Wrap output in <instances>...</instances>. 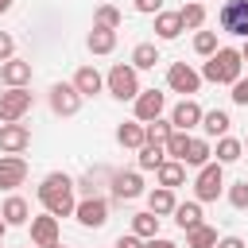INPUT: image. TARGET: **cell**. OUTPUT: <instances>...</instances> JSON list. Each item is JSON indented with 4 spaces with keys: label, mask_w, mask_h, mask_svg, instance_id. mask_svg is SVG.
<instances>
[{
    "label": "cell",
    "mask_w": 248,
    "mask_h": 248,
    "mask_svg": "<svg viewBox=\"0 0 248 248\" xmlns=\"http://www.w3.org/2000/svg\"><path fill=\"white\" fill-rule=\"evenodd\" d=\"M35 198L43 202V209H46V213H54V217H74V205H78V198H74V178H70V174H62V170H50V174L39 182Z\"/></svg>",
    "instance_id": "1"
},
{
    "label": "cell",
    "mask_w": 248,
    "mask_h": 248,
    "mask_svg": "<svg viewBox=\"0 0 248 248\" xmlns=\"http://www.w3.org/2000/svg\"><path fill=\"white\" fill-rule=\"evenodd\" d=\"M240 70H244L240 50H236V46H217V50L209 54L202 78H205V81H217V85H232V81L240 78Z\"/></svg>",
    "instance_id": "2"
},
{
    "label": "cell",
    "mask_w": 248,
    "mask_h": 248,
    "mask_svg": "<svg viewBox=\"0 0 248 248\" xmlns=\"http://www.w3.org/2000/svg\"><path fill=\"white\" fill-rule=\"evenodd\" d=\"M105 89L116 97V101H136L140 93V70L132 62H116L108 74H105Z\"/></svg>",
    "instance_id": "3"
},
{
    "label": "cell",
    "mask_w": 248,
    "mask_h": 248,
    "mask_svg": "<svg viewBox=\"0 0 248 248\" xmlns=\"http://www.w3.org/2000/svg\"><path fill=\"white\" fill-rule=\"evenodd\" d=\"M225 190V167L217 159H209L205 167H198V178H194V198L198 202H217Z\"/></svg>",
    "instance_id": "4"
},
{
    "label": "cell",
    "mask_w": 248,
    "mask_h": 248,
    "mask_svg": "<svg viewBox=\"0 0 248 248\" xmlns=\"http://www.w3.org/2000/svg\"><path fill=\"white\" fill-rule=\"evenodd\" d=\"M31 112V89L27 85H8L0 93V120L12 124V120H23Z\"/></svg>",
    "instance_id": "5"
},
{
    "label": "cell",
    "mask_w": 248,
    "mask_h": 248,
    "mask_svg": "<svg viewBox=\"0 0 248 248\" xmlns=\"http://www.w3.org/2000/svg\"><path fill=\"white\" fill-rule=\"evenodd\" d=\"M217 27L225 35H240L248 39V0H225L217 12Z\"/></svg>",
    "instance_id": "6"
},
{
    "label": "cell",
    "mask_w": 248,
    "mask_h": 248,
    "mask_svg": "<svg viewBox=\"0 0 248 248\" xmlns=\"http://www.w3.org/2000/svg\"><path fill=\"white\" fill-rule=\"evenodd\" d=\"M167 89H170V93H182V97H194V93L202 89V74H198L194 66H186V62H170V70H167Z\"/></svg>",
    "instance_id": "7"
},
{
    "label": "cell",
    "mask_w": 248,
    "mask_h": 248,
    "mask_svg": "<svg viewBox=\"0 0 248 248\" xmlns=\"http://www.w3.org/2000/svg\"><path fill=\"white\" fill-rule=\"evenodd\" d=\"M46 101H50V108H54V116H74L78 108H81V93L74 89V81H54L50 85V93H46Z\"/></svg>",
    "instance_id": "8"
},
{
    "label": "cell",
    "mask_w": 248,
    "mask_h": 248,
    "mask_svg": "<svg viewBox=\"0 0 248 248\" xmlns=\"http://www.w3.org/2000/svg\"><path fill=\"white\" fill-rule=\"evenodd\" d=\"M74 217H78V225H85V229H101V225L108 221V202L97 198V194H89V198H81V202L74 205Z\"/></svg>",
    "instance_id": "9"
},
{
    "label": "cell",
    "mask_w": 248,
    "mask_h": 248,
    "mask_svg": "<svg viewBox=\"0 0 248 248\" xmlns=\"http://www.w3.org/2000/svg\"><path fill=\"white\" fill-rule=\"evenodd\" d=\"M163 108H167V93H159V89H140V93H136V101H132V112H136V120H140V124H147V120L163 116Z\"/></svg>",
    "instance_id": "10"
},
{
    "label": "cell",
    "mask_w": 248,
    "mask_h": 248,
    "mask_svg": "<svg viewBox=\"0 0 248 248\" xmlns=\"http://www.w3.org/2000/svg\"><path fill=\"white\" fill-rule=\"evenodd\" d=\"M27 147H31V128H27V124H19V120L0 124V151H4V155H19V151H27Z\"/></svg>",
    "instance_id": "11"
},
{
    "label": "cell",
    "mask_w": 248,
    "mask_h": 248,
    "mask_svg": "<svg viewBox=\"0 0 248 248\" xmlns=\"http://www.w3.org/2000/svg\"><path fill=\"white\" fill-rule=\"evenodd\" d=\"M198 124H202V105H198L194 97H182V101L170 108V128L190 132V128H198Z\"/></svg>",
    "instance_id": "12"
},
{
    "label": "cell",
    "mask_w": 248,
    "mask_h": 248,
    "mask_svg": "<svg viewBox=\"0 0 248 248\" xmlns=\"http://www.w3.org/2000/svg\"><path fill=\"white\" fill-rule=\"evenodd\" d=\"M27 178V159L23 155H0V190H16Z\"/></svg>",
    "instance_id": "13"
},
{
    "label": "cell",
    "mask_w": 248,
    "mask_h": 248,
    "mask_svg": "<svg viewBox=\"0 0 248 248\" xmlns=\"http://www.w3.org/2000/svg\"><path fill=\"white\" fill-rule=\"evenodd\" d=\"M54 240H58V217H54V213L31 217V244H35V248H50Z\"/></svg>",
    "instance_id": "14"
},
{
    "label": "cell",
    "mask_w": 248,
    "mask_h": 248,
    "mask_svg": "<svg viewBox=\"0 0 248 248\" xmlns=\"http://www.w3.org/2000/svg\"><path fill=\"white\" fill-rule=\"evenodd\" d=\"M112 194H116L120 202L140 198V194H143V178H140V170H116V174H112Z\"/></svg>",
    "instance_id": "15"
},
{
    "label": "cell",
    "mask_w": 248,
    "mask_h": 248,
    "mask_svg": "<svg viewBox=\"0 0 248 248\" xmlns=\"http://www.w3.org/2000/svg\"><path fill=\"white\" fill-rule=\"evenodd\" d=\"M0 217H4V225H8V229H16V225H27V221H31V205H27L19 194H12V198H4V205H0Z\"/></svg>",
    "instance_id": "16"
},
{
    "label": "cell",
    "mask_w": 248,
    "mask_h": 248,
    "mask_svg": "<svg viewBox=\"0 0 248 248\" xmlns=\"http://www.w3.org/2000/svg\"><path fill=\"white\" fill-rule=\"evenodd\" d=\"M0 81L4 85H27L31 81V62H23V58H8V62H0Z\"/></svg>",
    "instance_id": "17"
},
{
    "label": "cell",
    "mask_w": 248,
    "mask_h": 248,
    "mask_svg": "<svg viewBox=\"0 0 248 248\" xmlns=\"http://www.w3.org/2000/svg\"><path fill=\"white\" fill-rule=\"evenodd\" d=\"M74 89H78L81 97H97V93L105 89V78H101V70H97V66H81V70L74 74Z\"/></svg>",
    "instance_id": "18"
},
{
    "label": "cell",
    "mask_w": 248,
    "mask_h": 248,
    "mask_svg": "<svg viewBox=\"0 0 248 248\" xmlns=\"http://www.w3.org/2000/svg\"><path fill=\"white\" fill-rule=\"evenodd\" d=\"M155 178H159V186L174 190V186H182V182H186V163H178V159H163V163H159V170H155Z\"/></svg>",
    "instance_id": "19"
},
{
    "label": "cell",
    "mask_w": 248,
    "mask_h": 248,
    "mask_svg": "<svg viewBox=\"0 0 248 248\" xmlns=\"http://www.w3.org/2000/svg\"><path fill=\"white\" fill-rule=\"evenodd\" d=\"M85 46H89L93 54H112V50H116V31H112V27H97V23H93V31H89Z\"/></svg>",
    "instance_id": "20"
},
{
    "label": "cell",
    "mask_w": 248,
    "mask_h": 248,
    "mask_svg": "<svg viewBox=\"0 0 248 248\" xmlns=\"http://www.w3.org/2000/svg\"><path fill=\"white\" fill-rule=\"evenodd\" d=\"M209 159H213V147H209V140H202V136H190L182 163H186V167H205Z\"/></svg>",
    "instance_id": "21"
},
{
    "label": "cell",
    "mask_w": 248,
    "mask_h": 248,
    "mask_svg": "<svg viewBox=\"0 0 248 248\" xmlns=\"http://www.w3.org/2000/svg\"><path fill=\"white\" fill-rule=\"evenodd\" d=\"M174 190H167V186H155L151 194H147V209L155 213V217H167V213H174Z\"/></svg>",
    "instance_id": "22"
},
{
    "label": "cell",
    "mask_w": 248,
    "mask_h": 248,
    "mask_svg": "<svg viewBox=\"0 0 248 248\" xmlns=\"http://www.w3.org/2000/svg\"><path fill=\"white\" fill-rule=\"evenodd\" d=\"M174 225L186 232V229H194V225H202V202L194 198V202H178L174 205Z\"/></svg>",
    "instance_id": "23"
},
{
    "label": "cell",
    "mask_w": 248,
    "mask_h": 248,
    "mask_svg": "<svg viewBox=\"0 0 248 248\" xmlns=\"http://www.w3.org/2000/svg\"><path fill=\"white\" fill-rule=\"evenodd\" d=\"M116 143L140 151V147H143V124H140V120H124V124L116 128Z\"/></svg>",
    "instance_id": "24"
},
{
    "label": "cell",
    "mask_w": 248,
    "mask_h": 248,
    "mask_svg": "<svg viewBox=\"0 0 248 248\" xmlns=\"http://www.w3.org/2000/svg\"><path fill=\"white\" fill-rule=\"evenodd\" d=\"M155 35H159V39H178V35H182L178 12H155Z\"/></svg>",
    "instance_id": "25"
},
{
    "label": "cell",
    "mask_w": 248,
    "mask_h": 248,
    "mask_svg": "<svg viewBox=\"0 0 248 248\" xmlns=\"http://www.w3.org/2000/svg\"><path fill=\"white\" fill-rule=\"evenodd\" d=\"M229 124H232V120H229L225 108H209V112H202V132H205V136H225Z\"/></svg>",
    "instance_id": "26"
},
{
    "label": "cell",
    "mask_w": 248,
    "mask_h": 248,
    "mask_svg": "<svg viewBox=\"0 0 248 248\" xmlns=\"http://www.w3.org/2000/svg\"><path fill=\"white\" fill-rule=\"evenodd\" d=\"M217 244V229L213 225H194V229H186V248H213Z\"/></svg>",
    "instance_id": "27"
},
{
    "label": "cell",
    "mask_w": 248,
    "mask_h": 248,
    "mask_svg": "<svg viewBox=\"0 0 248 248\" xmlns=\"http://www.w3.org/2000/svg\"><path fill=\"white\" fill-rule=\"evenodd\" d=\"M155 62H159V46L155 43H136L132 46V66L136 70H155Z\"/></svg>",
    "instance_id": "28"
},
{
    "label": "cell",
    "mask_w": 248,
    "mask_h": 248,
    "mask_svg": "<svg viewBox=\"0 0 248 248\" xmlns=\"http://www.w3.org/2000/svg\"><path fill=\"white\" fill-rule=\"evenodd\" d=\"M240 151H244V143H240V140H232V136H217L213 155H217V163H221V167H225V163H236V159H240Z\"/></svg>",
    "instance_id": "29"
},
{
    "label": "cell",
    "mask_w": 248,
    "mask_h": 248,
    "mask_svg": "<svg viewBox=\"0 0 248 248\" xmlns=\"http://www.w3.org/2000/svg\"><path fill=\"white\" fill-rule=\"evenodd\" d=\"M167 159V151H163V143H143L140 147V155H136V167L140 170H159V163Z\"/></svg>",
    "instance_id": "30"
},
{
    "label": "cell",
    "mask_w": 248,
    "mask_h": 248,
    "mask_svg": "<svg viewBox=\"0 0 248 248\" xmlns=\"http://www.w3.org/2000/svg\"><path fill=\"white\" fill-rule=\"evenodd\" d=\"M178 19H182V31H198V27L205 23V8H202L198 0H190V4L178 8Z\"/></svg>",
    "instance_id": "31"
},
{
    "label": "cell",
    "mask_w": 248,
    "mask_h": 248,
    "mask_svg": "<svg viewBox=\"0 0 248 248\" xmlns=\"http://www.w3.org/2000/svg\"><path fill=\"white\" fill-rule=\"evenodd\" d=\"M132 232H136L140 240H147V236H159V217H155L151 209L136 213V217H132Z\"/></svg>",
    "instance_id": "32"
},
{
    "label": "cell",
    "mask_w": 248,
    "mask_h": 248,
    "mask_svg": "<svg viewBox=\"0 0 248 248\" xmlns=\"http://www.w3.org/2000/svg\"><path fill=\"white\" fill-rule=\"evenodd\" d=\"M186 143H190V132H178V128H170V136L163 140V151H167V159H178V163H182V155H186Z\"/></svg>",
    "instance_id": "33"
},
{
    "label": "cell",
    "mask_w": 248,
    "mask_h": 248,
    "mask_svg": "<svg viewBox=\"0 0 248 248\" xmlns=\"http://www.w3.org/2000/svg\"><path fill=\"white\" fill-rule=\"evenodd\" d=\"M167 136H170V120L155 116V120H147V124H143V143H163Z\"/></svg>",
    "instance_id": "34"
},
{
    "label": "cell",
    "mask_w": 248,
    "mask_h": 248,
    "mask_svg": "<svg viewBox=\"0 0 248 248\" xmlns=\"http://www.w3.org/2000/svg\"><path fill=\"white\" fill-rule=\"evenodd\" d=\"M120 19H124V16H120V8H112V4H101V8L93 12V23H97V27H112V31H116Z\"/></svg>",
    "instance_id": "35"
},
{
    "label": "cell",
    "mask_w": 248,
    "mask_h": 248,
    "mask_svg": "<svg viewBox=\"0 0 248 248\" xmlns=\"http://www.w3.org/2000/svg\"><path fill=\"white\" fill-rule=\"evenodd\" d=\"M194 50H198L202 58H209V54L217 50V31H198V35H194Z\"/></svg>",
    "instance_id": "36"
},
{
    "label": "cell",
    "mask_w": 248,
    "mask_h": 248,
    "mask_svg": "<svg viewBox=\"0 0 248 248\" xmlns=\"http://www.w3.org/2000/svg\"><path fill=\"white\" fill-rule=\"evenodd\" d=\"M229 205L232 209H248V178H240V182L229 186Z\"/></svg>",
    "instance_id": "37"
},
{
    "label": "cell",
    "mask_w": 248,
    "mask_h": 248,
    "mask_svg": "<svg viewBox=\"0 0 248 248\" xmlns=\"http://www.w3.org/2000/svg\"><path fill=\"white\" fill-rule=\"evenodd\" d=\"M229 89H232V93H229V97H232V105H248V78H236Z\"/></svg>",
    "instance_id": "38"
},
{
    "label": "cell",
    "mask_w": 248,
    "mask_h": 248,
    "mask_svg": "<svg viewBox=\"0 0 248 248\" xmlns=\"http://www.w3.org/2000/svg\"><path fill=\"white\" fill-rule=\"evenodd\" d=\"M132 8L143 16H155V12H163V0H132Z\"/></svg>",
    "instance_id": "39"
},
{
    "label": "cell",
    "mask_w": 248,
    "mask_h": 248,
    "mask_svg": "<svg viewBox=\"0 0 248 248\" xmlns=\"http://www.w3.org/2000/svg\"><path fill=\"white\" fill-rule=\"evenodd\" d=\"M12 54H16V39H12L8 31H0V62H8Z\"/></svg>",
    "instance_id": "40"
},
{
    "label": "cell",
    "mask_w": 248,
    "mask_h": 248,
    "mask_svg": "<svg viewBox=\"0 0 248 248\" xmlns=\"http://www.w3.org/2000/svg\"><path fill=\"white\" fill-rule=\"evenodd\" d=\"M112 248H143V240H140L136 232H128V236H120V240H116Z\"/></svg>",
    "instance_id": "41"
},
{
    "label": "cell",
    "mask_w": 248,
    "mask_h": 248,
    "mask_svg": "<svg viewBox=\"0 0 248 248\" xmlns=\"http://www.w3.org/2000/svg\"><path fill=\"white\" fill-rule=\"evenodd\" d=\"M143 248H178L174 240H167V236H147L143 240Z\"/></svg>",
    "instance_id": "42"
},
{
    "label": "cell",
    "mask_w": 248,
    "mask_h": 248,
    "mask_svg": "<svg viewBox=\"0 0 248 248\" xmlns=\"http://www.w3.org/2000/svg\"><path fill=\"white\" fill-rule=\"evenodd\" d=\"M213 248H244V240H240V236H225V240H217Z\"/></svg>",
    "instance_id": "43"
},
{
    "label": "cell",
    "mask_w": 248,
    "mask_h": 248,
    "mask_svg": "<svg viewBox=\"0 0 248 248\" xmlns=\"http://www.w3.org/2000/svg\"><path fill=\"white\" fill-rule=\"evenodd\" d=\"M12 4H16V0H0V16H4V12H12Z\"/></svg>",
    "instance_id": "44"
},
{
    "label": "cell",
    "mask_w": 248,
    "mask_h": 248,
    "mask_svg": "<svg viewBox=\"0 0 248 248\" xmlns=\"http://www.w3.org/2000/svg\"><path fill=\"white\" fill-rule=\"evenodd\" d=\"M236 50H240V58L248 62V39H244V46H236Z\"/></svg>",
    "instance_id": "45"
},
{
    "label": "cell",
    "mask_w": 248,
    "mask_h": 248,
    "mask_svg": "<svg viewBox=\"0 0 248 248\" xmlns=\"http://www.w3.org/2000/svg\"><path fill=\"white\" fill-rule=\"evenodd\" d=\"M4 232H8V225H4V217H0V240H4Z\"/></svg>",
    "instance_id": "46"
},
{
    "label": "cell",
    "mask_w": 248,
    "mask_h": 248,
    "mask_svg": "<svg viewBox=\"0 0 248 248\" xmlns=\"http://www.w3.org/2000/svg\"><path fill=\"white\" fill-rule=\"evenodd\" d=\"M50 248H66V244H58V240H54V244H50Z\"/></svg>",
    "instance_id": "47"
},
{
    "label": "cell",
    "mask_w": 248,
    "mask_h": 248,
    "mask_svg": "<svg viewBox=\"0 0 248 248\" xmlns=\"http://www.w3.org/2000/svg\"><path fill=\"white\" fill-rule=\"evenodd\" d=\"M23 248H35V244H23Z\"/></svg>",
    "instance_id": "48"
},
{
    "label": "cell",
    "mask_w": 248,
    "mask_h": 248,
    "mask_svg": "<svg viewBox=\"0 0 248 248\" xmlns=\"http://www.w3.org/2000/svg\"><path fill=\"white\" fill-rule=\"evenodd\" d=\"M244 147H248V140H244Z\"/></svg>",
    "instance_id": "49"
}]
</instances>
